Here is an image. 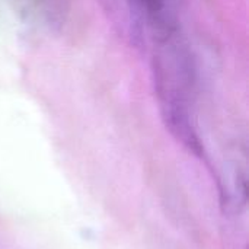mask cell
<instances>
[{"mask_svg":"<svg viewBox=\"0 0 249 249\" xmlns=\"http://www.w3.org/2000/svg\"><path fill=\"white\" fill-rule=\"evenodd\" d=\"M134 3L158 35L165 36L174 32L171 0H134Z\"/></svg>","mask_w":249,"mask_h":249,"instance_id":"cell-1","label":"cell"}]
</instances>
